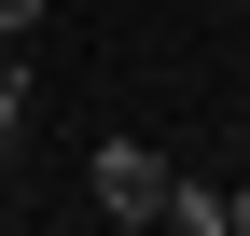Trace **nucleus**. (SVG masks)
<instances>
[{
  "label": "nucleus",
  "mask_w": 250,
  "mask_h": 236,
  "mask_svg": "<svg viewBox=\"0 0 250 236\" xmlns=\"http://www.w3.org/2000/svg\"><path fill=\"white\" fill-rule=\"evenodd\" d=\"M83 195H98L111 222H167V195H181V167L153 153V139H111V153L83 167Z\"/></svg>",
  "instance_id": "1"
},
{
  "label": "nucleus",
  "mask_w": 250,
  "mask_h": 236,
  "mask_svg": "<svg viewBox=\"0 0 250 236\" xmlns=\"http://www.w3.org/2000/svg\"><path fill=\"white\" fill-rule=\"evenodd\" d=\"M236 181H250V125H236Z\"/></svg>",
  "instance_id": "3"
},
{
  "label": "nucleus",
  "mask_w": 250,
  "mask_h": 236,
  "mask_svg": "<svg viewBox=\"0 0 250 236\" xmlns=\"http://www.w3.org/2000/svg\"><path fill=\"white\" fill-rule=\"evenodd\" d=\"M28 28H42V0H0V42H28Z\"/></svg>",
  "instance_id": "2"
},
{
  "label": "nucleus",
  "mask_w": 250,
  "mask_h": 236,
  "mask_svg": "<svg viewBox=\"0 0 250 236\" xmlns=\"http://www.w3.org/2000/svg\"><path fill=\"white\" fill-rule=\"evenodd\" d=\"M236 222H250V195H236Z\"/></svg>",
  "instance_id": "4"
}]
</instances>
